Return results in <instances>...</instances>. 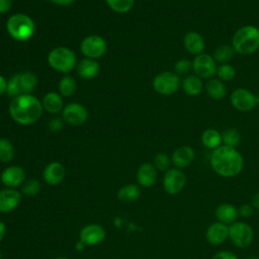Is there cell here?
I'll return each mask as SVG.
<instances>
[{
    "instance_id": "obj_29",
    "label": "cell",
    "mask_w": 259,
    "mask_h": 259,
    "mask_svg": "<svg viewBox=\"0 0 259 259\" xmlns=\"http://www.w3.org/2000/svg\"><path fill=\"white\" fill-rule=\"evenodd\" d=\"M37 78L32 72H24L20 74V87L24 94H30L36 87Z\"/></svg>"
},
{
    "instance_id": "obj_42",
    "label": "cell",
    "mask_w": 259,
    "mask_h": 259,
    "mask_svg": "<svg viewBox=\"0 0 259 259\" xmlns=\"http://www.w3.org/2000/svg\"><path fill=\"white\" fill-rule=\"evenodd\" d=\"M12 7V0H0V14L8 12Z\"/></svg>"
},
{
    "instance_id": "obj_39",
    "label": "cell",
    "mask_w": 259,
    "mask_h": 259,
    "mask_svg": "<svg viewBox=\"0 0 259 259\" xmlns=\"http://www.w3.org/2000/svg\"><path fill=\"white\" fill-rule=\"evenodd\" d=\"M253 212H254V208H253V206L251 204L245 203V204L240 205V207L238 208L239 215L242 217V218H245V219L250 218L253 214Z\"/></svg>"
},
{
    "instance_id": "obj_17",
    "label": "cell",
    "mask_w": 259,
    "mask_h": 259,
    "mask_svg": "<svg viewBox=\"0 0 259 259\" xmlns=\"http://www.w3.org/2000/svg\"><path fill=\"white\" fill-rule=\"evenodd\" d=\"M183 45L185 50L193 56L203 53L205 49V41L203 36L197 31H189L183 37Z\"/></svg>"
},
{
    "instance_id": "obj_2",
    "label": "cell",
    "mask_w": 259,
    "mask_h": 259,
    "mask_svg": "<svg viewBox=\"0 0 259 259\" xmlns=\"http://www.w3.org/2000/svg\"><path fill=\"white\" fill-rule=\"evenodd\" d=\"M42 103L31 94H20L9 104V113L12 119L22 125L35 122L42 114Z\"/></svg>"
},
{
    "instance_id": "obj_36",
    "label": "cell",
    "mask_w": 259,
    "mask_h": 259,
    "mask_svg": "<svg viewBox=\"0 0 259 259\" xmlns=\"http://www.w3.org/2000/svg\"><path fill=\"white\" fill-rule=\"evenodd\" d=\"M40 190V183L36 179H28L25 182H23L21 191L24 195L27 196H34L38 193Z\"/></svg>"
},
{
    "instance_id": "obj_14",
    "label": "cell",
    "mask_w": 259,
    "mask_h": 259,
    "mask_svg": "<svg viewBox=\"0 0 259 259\" xmlns=\"http://www.w3.org/2000/svg\"><path fill=\"white\" fill-rule=\"evenodd\" d=\"M1 182L9 188H16L23 184L25 180V171L22 167L13 165L5 168L1 173Z\"/></svg>"
},
{
    "instance_id": "obj_38",
    "label": "cell",
    "mask_w": 259,
    "mask_h": 259,
    "mask_svg": "<svg viewBox=\"0 0 259 259\" xmlns=\"http://www.w3.org/2000/svg\"><path fill=\"white\" fill-rule=\"evenodd\" d=\"M192 70V61L182 58L178 60L174 65V72L180 76V75H188V73Z\"/></svg>"
},
{
    "instance_id": "obj_33",
    "label": "cell",
    "mask_w": 259,
    "mask_h": 259,
    "mask_svg": "<svg viewBox=\"0 0 259 259\" xmlns=\"http://www.w3.org/2000/svg\"><path fill=\"white\" fill-rule=\"evenodd\" d=\"M108 7L117 12V13H125L128 12L133 6L135 0H105Z\"/></svg>"
},
{
    "instance_id": "obj_20",
    "label": "cell",
    "mask_w": 259,
    "mask_h": 259,
    "mask_svg": "<svg viewBox=\"0 0 259 259\" xmlns=\"http://www.w3.org/2000/svg\"><path fill=\"white\" fill-rule=\"evenodd\" d=\"M195 158L194 150L190 146H181L177 148L171 157V161L175 168L182 169L189 166Z\"/></svg>"
},
{
    "instance_id": "obj_27",
    "label": "cell",
    "mask_w": 259,
    "mask_h": 259,
    "mask_svg": "<svg viewBox=\"0 0 259 259\" xmlns=\"http://www.w3.org/2000/svg\"><path fill=\"white\" fill-rule=\"evenodd\" d=\"M201 143L205 148L214 150L222 146V133L215 128H206L201 134Z\"/></svg>"
},
{
    "instance_id": "obj_35",
    "label": "cell",
    "mask_w": 259,
    "mask_h": 259,
    "mask_svg": "<svg viewBox=\"0 0 259 259\" xmlns=\"http://www.w3.org/2000/svg\"><path fill=\"white\" fill-rule=\"evenodd\" d=\"M6 92L8 96L10 97H16L20 94H22L21 87H20V74L13 75L8 81H7V89Z\"/></svg>"
},
{
    "instance_id": "obj_15",
    "label": "cell",
    "mask_w": 259,
    "mask_h": 259,
    "mask_svg": "<svg viewBox=\"0 0 259 259\" xmlns=\"http://www.w3.org/2000/svg\"><path fill=\"white\" fill-rule=\"evenodd\" d=\"M21 200V193L15 188H3L0 190V212L7 213L14 210Z\"/></svg>"
},
{
    "instance_id": "obj_6",
    "label": "cell",
    "mask_w": 259,
    "mask_h": 259,
    "mask_svg": "<svg viewBox=\"0 0 259 259\" xmlns=\"http://www.w3.org/2000/svg\"><path fill=\"white\" fill-rule=\"evenodd\" d=\"M181 86V80L175 72L164 71L159 73L153 80L154 90L165 96L176 93Z\"/></svg>"
},
{
    "instance_id": "obj_19",
    "label": "cell",
    "mask_w": 259,
    "mask_h": 259,
    "mask_svg": "<svg viewBox=\"0 0 259 259\" xmlns=\"http://www.w3.org/2000/svg\"><path fill=\"white\" fill-rule=\"evenodd\" d=\"M157 169L152 163H143L137 171V180L140 186L149 188L157 180Z\"/></svg>"
},
{
    "instance_id": "obj_10",
    "label": "cell",
    "mask_w": 259,
    "mask_h": 259,
    "mask_svg": "<svg viewBox=\"0 0 259 259\" xmlns=\"http://www.w3.org/2000/svg\"><path fill=\"white\" fill-rule=\"evenodd\" d=\"M186 184V175L178 168H170L165 172L163 178V188L170 194L175 195L181 192Z\"/></svg>"
},
{
    "instance_id": "obj_48",
    "label": "cell",
    "mask_w": 259,
    "mask_h": 259,
    "mask_svg": "<svg viewBox=\"0 0 259 259\" xmlns=\"http://www.w3.org/2000/svg\"><path fill=\"white\" fill-rule=\"evenodd\" d=\"M244 259H259L258 256H249V257H246Z\"/></svg>"
},
{
    "instance_id": "obj_43",
    "label": "cell",
    "mask_w": 259,
    "mask_h": 259,
    "mask_svg": "<svg viewBox=\"0 0 259 259\" xmlns=\"http://www.w3.org/2000/svg\"><path fill=\"white\" fill-rule=\"evenodd\" d=\"M251 205L253 208L259 210V192H256L251 197Z\"/></svg>"
},
{
    "instance_id": "obj_49",
    "label": "cell",
    "mask_w": 259,
    "mask_h": 259,
    "mask_svg": "<svg viewBox=\"0 0 259 259\" xmlns=\"http://www.w3.org/2000/svg\"><path fill=\"white\" fill-rule=\"evenodd\" d=\"M256 98H257V103L259 104V92L257 93V95H256Z\"/></svg>"
},
{
    "instance_id": "obj_26",
    "label": "cell",
    "mask_w": 259,
    "mask_h": 259,
    "mask_svg": "<svg viewBox=\"0 0 259 259\" xmlns=\"http://www.w3.org/2000/svg\"><path fill=\"white\" fill-rule=\"evenodd\" d=\"M141 187L137 184H126L117 191V198L124 203L136 201L141 196Z\"/></svg>"
},
{
    "instance_id": "obj_34",
    "label": "cell",
    "mask_w": 259,
    "mask_h": 259,
    "mask_svg": "<svg viewBox=\"0 0 259 259\" xmlns=\"http://www.w3.org/2000/svg\"><path fill=\"white\" fill-rule=\"evenodd\" d=\"M215 75L223 82H229V81H232L235 78L236 69L230 63L229 64H222L218 67Z\"/></svg>"
},
{
    "instance_id": "obj_24",
    "label": "cell",
    "mask_w": 259,
    "mask_h": 259,
    "mask_svg": "<svg viewBox=\"0 0 259 259\" xmlns=\"http://www.w3.org/2000/svg\"><path fill=\"white\" fill-rule=\"evenodd\" d=\"M204 88L207 95L215 100L224 98L227 94V87L225 85V82H223L219 78L208 79L206 84L204 85Z\"/></svg>"
},
{
    "instance_id": "obj_47",
    "label": "cell",
    "mask_w": 259,
    "mask_h": 259,
    "mask_svg": "<svg viewBox=\"0 0 259 259\" xmlns=\"http://www.w3.org/2000/svg\"><path fill=\"white\" fill-rule=\"evenodd\" d=\"M75 247H76V249H77L78 251H82L86 246H85L81 241H79V242H77V243H76Z\"/></svg>"
},
{
    "instance_id": "obj_21",
    "label": "cell",
    "mask_w": 259,
    "mask_h": 259,
    "mask_svg": "<svg viewBox=\"0 0 259 259\" xmlns=\"http://www.w3.org/2000/svg\"><path fill=\"white\" fill-rule=\"evenodd\" d=\"M214 214L218 222L223 223L227 226L235 223L239 215L238 208L231 203L219 204L214 210Z\"/></svg>"
},
{
    "instance_id": "obj_37",
    "label": "cell",
    "mask_w": 259,
    "mask_h": 259,
    "mask_svg": "<svg viewBox=\"0 0 259 259\" xmlns=\"http://www.w3.org/2000/svg\"><path fill=\"white\" fill-rule=\"evenodd\" d=\"M171 163H172L171 158L165 153H159L154 158V166L156 167L157 170H160V171L166 172L167 170H169Z\"/></svg>"
},
{
    "instance_id": "obj_40",
    "label": "cell",
    "mask_w": 259,
    "mask_h": 259,
    "mask_svg": "<svg viewBox=\"0 0 259 259\" xmlns=\"http://www.w3.org/2000/svg\"><path fill=\"white\" fill-rule=\"evenodd\" d=\"M212 259H239L238 256L231 252V251H226V250H222L217 252L213 256Z\"/></svg>"
},
{
    "instance_id": "obj_51",
    "label": "cell",
    "mask_w": 259,
    "mask_h": 259,
    "mask_svg": "<svg viewBox=\"0 0 259 259\" xmlns=\"http://www.w3.org/2000/svg\"><path fill=\"white\" fill-rule=\"evenodd\" d=\"M2 258V253H1V251H0V259Z\"/></svg>"
},
{
    "instance_id": "obj_3",
    "label": "cell",
    "mask_w": 259,
    "mask_h": 259,
    "mask_svg": "<svg viewBox=\"0 0 259 259\" xmlns=\"http://www.w3.org/2000/svg\"><path fill=\"white\" fill-rule=\"evenodd\" d=\"M232 47L236 54L248 56L259 50V27L244 25L236 30L232 37Z\"/></svg>"
},
{
    "instance_id": "obj_4",
    "label": "cell",
    "mask_w": 259,
    "mask_h": 259,
    "mask_svg": "<svg viewBox=\"0 0 259 259\" xmlns=\"http://www.w3.org/2000/svg\"><path fill=\"white\" fill-rule=\"evenodd\" d=\"M6 28L12 38L19 41H26L33 35L35 24L28 15L24 13H16L8 18Z\"/></svg>"
},
{
    "instance_id": "obj_1",
    "label": "cell",
    "mask_w": 259,
    "mask_h": 259,
    "mask_svg": "<svg viewBox=\"0 0 259 259\" xmlns=\"http://www.w3.org/2000/svg\"><path fill=\"white\" fill-rule=\"evenodd\" d=\"M210 165L213 171L220 176L231 178L242 172L244 168V158L236 148L222 145L212 150Z\"/></svg>"
},
{
    "instance_id": "obj_7",
    "label": "cell",
    "mask_w": 259,
    "mask_h": 259,
    "mask_svg": "<svg viewBox=\"0 0 259 259\" xmlns=\"http://www.w3.org/2000/svg\"><path fill=\"white\" fill-rule=\"evenodd\" d=\"M229 239L236 247L247 248L253 242L254 231L245 222H235L229 226Z\"/></svg>"
},
{
    "instance_id": "obj_44",
    "label": "cell",
    "mask_w": 259,
    "mask_h": 259,
    "mask_svg": "<svg viewBox=\"0 0 259 259\" xmlns=\"http://www.w3.org/2000/svg\"><path fill=\"white\" fill-rule=\"evenodd\" d=\"M6 89H7V81L2 75H0V95L6 92Z\"/></svg>"
},
{
    "instance_id": "obj_13",
    "label": "cell",
    "mask_w": 259,
    "mask_h": 259,
    "mask_svg": "<svg viewBox=\"0 0 259 259\" xmlns=\"http://www.w3.org/2000/svg\"><path fill=\"white\" fill-rule=\"evenodd\" d=\"M79 238L85 246H95L104 240L105 230L100 225L89 224L82 228Z\"/></svg>"
},
{
    "instance_id": "obj_12",
    "label": "cell",
    "mask_w": 259,
    "mask_h": 259,
    "mask_svg": "<svg viewBox=\"0 0 259 259\" xmlns=\"http://www.w3.org/2000/svg\"><path fill=\"white\" fill-rule=\"evenodd\" d=\"M63 119L71 125H81L88 118L87 109L79 103H69L62 110Z\"/></svg>"
},
{
    "instance_id": "obj_32",
    "label": "cell",
    "mask_w": 259,
    "mask_h": 259,
    "mask_svg": "<svg viewBox=\"0 0 259 259\" xmlns=\"http://www.w3.org/2000/svg\"><path fill=\"white\" fill-rule=\"evenodd\" d=\"M76 82L71 76H64L59 82V92L63 96H72L76 91Z\"/></svg>"
},
{
    "instance_id": "obj_25",
    "label": "cell",
    "mask_w": 259,
    "mask_h": 259,
    "mask_svg": "<svg viewBox=\"0 0 259 259\" xmlns=\"http://www.w3.org/2000/svg\"><path fill=\"white\" fill-rule=\"evenodd\" d=\"M41 103L45 110H47L50 113L55 114L63 110V99L61 97V94L59 93L48 92L44 96Z\"/></svg>"
},
{
    "instance_id": "obj_50",
    "label": "cell",
    "mask_w": 259,
    "mask_h": 259,
    "mask_svg": "<svg viewBox=\"0 0 259 259\" xmlns=\"http://www.w3.org/2000/svg\"><path fill=\"white\" fill-rule=\"evenodd\" d=\"M55 259H68L66 257H58V258H55Z\"/></svg>"
},
{
    "instance_id": "obj_9",
    "label": "cell",
    "mask_w": 259,
    "mask_h": 259,
    "mask_svg": "<svg viewBox=\"0 0 259 259\" xmlns=\"http://www.w3.org/2000/svg\"><path fill=\"white\" fill-rule=\"evenodd\" d=\"M217 62L214 61L213 57L202 53L197 55L192 60V71L194 75L198 76L200 79H210L217 73Z\"/></svg>"
},
{
    "instance_id": "obj_18",
    "label": "cell",
    "mask_w": 259,
    "mask_h": 259,
    "mask_svg": "<svg viewBox=\"0 0 259 259\" xmlns=\"http://www.w3.org/2000/svg\"><path fill=\"white\" fill-rule=\"evenodd\" d=\"M66 175L65 167L59 162L49 163L42 172L44 180L50 185H58L63 181Z\"/></svg>"
},
{
    "instance_id": "obj_46",
    "label": "cell",
    "mask_w": 259,
    "mask_h": 259,
    "mask_svg": "<svg viewBox=\"0 0 259 259\" xmlns=\"http://www.w3.org/2000/svg\"><path fill=\"white\" fill-rule=\"evenodd\" d=\"M5 234H6V226L3 222L0 221V242L4 239Z\"/></svg>"
},
{
    "instance_id": "obj_30",
    "label": "cell",
    "mask_w": 259,
    "mask_h": 259,
    "mask_svg": "<svg viewBox=\"0 0 259 259\" xmlns=\"http://www.w3.org/2000/svg\"><path fill=\"white\" fill-rule=\"evenodd\" d=\"M241 142V134L237 128L231 127L222 133V145L236 148Z\"/></svg>"
},
{
    "instance_id": "obj_28",
    "label": "cell",
    "mask_w": 259,
    "mask_h": 259,
    "mask_svg": "<svg viewBox=\"0 0 259 259\" xmlns=\"http://www.w3.org/2000/svg\"><path fill=\"white\" fill-rule=\"evenodd\" d=\"M236 52L232 45H221L213 52V59L219 64H229L235 57Z\"/></svg>"
},
{
    "instance_id": "obj_5",
    "label": "cell",
    "mask_w": 259,
    "mask_h": 259,
    "mask_svg": "<svg viewBox=\"0 0 259 259\" xmlns=\"http://www.w3.org/2000/svg\"><path fill=\"white\" fill-rule=\"evenodd\" d=\"M48 62L54 70L61 73H69L77 65L75 53L66 47H58L53 49L49 53Z\"/></svg>"
},
{
    "instance_id": "obj_16",
    "label": "cell",
    "mask_w": 259,
    "mask_h": 259,
    "mask_svg": "<svg viewBox=\"0 0 259 259\" xmlns=\"http://www.w3.org/2000/svg\"><path fill=\"white\" fill-rule=\"evenodd\" d=\"M205 238L211 245H221L229 238V227L220 222L212 223L206 229Z\"/></svg>"
},
{
    "instance_id": "obj_8",
    "label": "cell",
    "mask_w": 259,
    "mask_h": 259,
    "mask_svg": "<svg viewBox=\"0 0 259 259\" xmlns=\"http://www.w3.org/2000/svg\"><path fill=\"white\" fill-rule=\"evenodd\" d=\"M230 101L232 106L240 112H249L258 104L256 95L246 88L235 89L230 96Z\"/></svg>"
},
{
    "instance_id": "obj_22",
    "label": "cell",
    "mask_w": 259,
    "mask_h": 259,
    "mask_svg": "<svg viewBox=\"0 0 259 259\" xmlns=\"http://www.w3.org/2000/svg\"><path fill=\"white\" fill-rule=\"evenodd\" d=\"M99 64L93 59H83L77 64V73L82 79H93L99 73Z\"/></svg>"
},
{
    "instance_id": "obj_45",
    "label": "cell",
    "mask_w": 259,
    "mask_h": 259,
    "mask_svg": "<svg viewBox=\"0 0 259 259\" xmlns=\"http://www.w3.org/2000/svg\"><path fill=\"white\" fill-rule=\"evenodd\" d=\"M51 2L57 4V5H62V6H65V5H70L72 4L75 0H50Z\"/></svg>"
},
{
    "instance_id": "obj_11",
    "label": "cell",
    "mask_w": 259,
    "mask_h": 259,
    "mask_svg": "<svg viewBox=\"0 0 259 259\" xmlns=\"http://www.w3.org/2000/svg\"><path fill=\"white\" fill-rule=\"evenodd\" d=\"M82 54L89 59H98L106 52V42L100 35L92 34L86 36L80 46Z\"/></svg>"
},
{
    "instance_id": "obj_23",
    "label": "cell",
    "mask_w": 259,
    "mask_h": 259,
    "mask_svg": "<svg viewBox=\"0 0 259 259\" xmlns=\"http://www.w3.org/2000/svg\"><path fill=\"white\" fill-rule=\"evenodd\" d=\"M181 87L187 95L197 96L202 92V90L204 88V84L202 82V79H200L198 76L192 74V75H186L182 79Z\"/></svg>"
},
{
    "instance_id": "obj_41",
    "label": "cell",
    "mask_w": 259,
    "mask_h": 259,
    "mask_svg": "<svg viewBox=\"0 0 259 259\" xmlns=\"http://www.w3.org/2000/svg\"><path fill=\"white\" fill-rule=\"evenodd\" d=\"M63 121L61 120V118H53L50 123H49V127L52 132H59L60 130L63 128Z\"/></svg>"
},
{
    "instance_id": "obj_31",
    "label": "cell",
    "mask_w": 259,
    "mask_h": 259,
    "mask_svg": "<svg viewBox=\"0 0 259 259\" xmlns=\"http://www.w3.org/2000/svg\"><path fill=\"white\" fill-rule=\"evenodd\" d=\"M14 158V147L12 143L5 138L0 139V161L9 163Z\"/></svg>"
}]
</instances>
